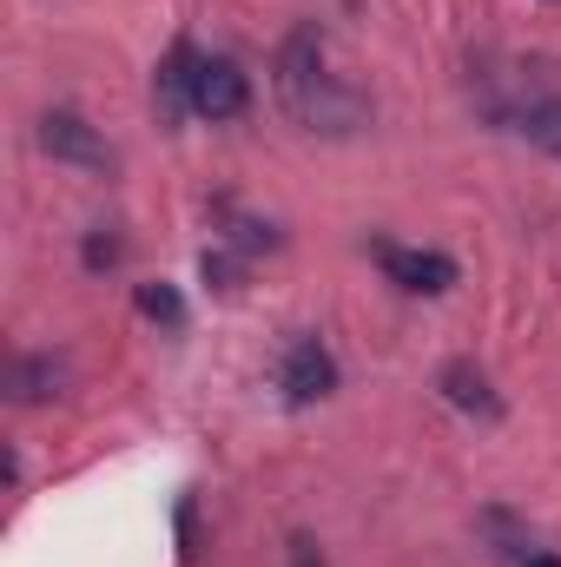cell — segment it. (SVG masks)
I'll return each instance as SVG.
<instances>
[{"mask_svg":"<svg viewBox=\"0 0 561 567\" xmlns=\"http://www.w3.org/2000/svg\"><path fill=\"white\" fill-rule=\"evenodd\" d=\"M278 106L304 133H350V126H364V93H350L324 66V33L317 27H297L278 47Z\"/></svg>","mask_w":561,"mask_h":567,"instance_id":"obj_1","label":"cell"},{"mask_svg":"<svg viewBox=\"0 0 561 567\" xmlns=\"http://www.w3.org/2000/svg\"><path fill=\"white\" fill-rule=\"evenodd\" d=\"M245 106H252V73L238 60H225V53H198L192 60V113L212 120V126H225Z\"/></svg>","mask_w":561,"mask_h":567,"instance_id":"obj_2","label":"cell"},{"mask_svg":"<svg viewBox=\"0 0 561 567\" xmlns=\"http://www.w3.org/2000/svg\"><path fill=\"white\" fill-rule=\"evenodd\" d=\"M278 390L284 403H324L330 390H337V357L324 350V337H290V350H284L278 363Z\"/></svg>","mask_w":561,"mask_h":567,"instance_id":"obj_3","label":"cell"},{"mask_svg":"<svg viewBox=\"0 0 561 567\" xmlns=\"http://www.w3.org/2000/svg\"><path fill=\"white\" fill-rule=\"evenodd\" d=\"M40 152L60 158V165H80V172H106V165H113V145L100 140L73 106H53V113L40 120Z\"/></svg>","mask_w":561,"mask_h":567,"instance_id":"obj_4","label":"cell"},{"mask_svg":"<svg viewBox=\"0 0 561 567\" xmlns=\"http://www.w3.org/2000/svg\"><path fill=\"white\" fill-rule=\"evenodd\" d=\"M377 265L384 278L410 297H442L456 290V258L449 251H422V245H377Z\"/></svg>","mask_w":561,"mask_h":567,"instance_id":"obj_5","label":"cell"},{"mask_svg":"<svg viewBox=\"0 0 561 567\" xmlns=\"http://www.w3.org/2000/svg\"><path fill=\"white\" fill-rule=\"evenodd\" d=\"M442 396H449L462 416H482V423H496V416H502V396L489 390V377H482L469 357H456V363L442 370Z\"/></svg>","mask_w":561,"mask_h":567,"instance_id":"obj_6","label":"cell"},{"mask_svg":"<svg viewBox=\"0 0 561 567\" xmlns=\"http://www.w3.org/2000/svg\"><path fill=\"white\" fill-rule=\"evenodd\" d=\"M192 60H198V53L178 40V47L165 53V66H159V86H152V100H159V120H165V126H172L178 113H192Z\"/></svg>","mask_w":561,"mask_h":567,"instance_id":"obj_7","label":"cell"},{"mask_svg":"<svg viewBox=\"0 0 561 567\" xmlns=\"http://www.w3.org/2000/svg\"><path fill=\"white\" fill-rule=\"evenodd\" d=\"M516 133L529 145H542L549 158H561V100H529V106L516 113Z\"/></svg>","mask_w":561,"mask_h":567,"instance_id":"obj_8","label":"cell"},{"mask_svg":"<svg viewBox=\"0 0 561 567\" xmlns=\"http://www.w3.org/2000/svg\"><path fill=\"white\" fill-rule=\"evenodd\" d=\"M140 317H145V323L178 330V323H185V297H178L172 284H140Z\"/></svg>","mask_w":561,"mask_h":567,"instance_id":"obj_9","label":"cell"},{"mask_svg":"<svg viewBox=\"0 0 561 567\" xmlns=\"http://www.w3.org/2000/svg\"><path fill=\"white\" fill-rule=\"evenodd\" d=\"M47 390H53V363H47V357H20V363H13V396H20V403H40Z\"/></svg>","mask_w":561,"mask_h":567,"instance_id":"obj_10","label":"cell"},{"mask_svg":"<svg viewBox=\"0 0 561 567\" xmlns=\"http://www.w3.org/2000/svg\"><path fill=\"white\" fill-rule=\"evenodd\" d=\"M120 265V238H106V225L86 238V271H113Z\"/></svg>","mask_w":561,"mask_h":567,"instance_id":"obj_11","label":"cell"},{"mask_svg":"<svg viewBox=\"0 0 561 567\" xmlns=\"http://www.w3.org/2000/svg\"><path fill=\"white\" fill-rule=\"evenodd\" d=\"M290 567H324V555H317L310 535H290Z\"/></svg>","mask_w":561,"mask_h":567,"instance_id":"obj_12","label":"cell"},{"mask_svg":"<svg viewBox=\"0 0 561 567\" xmlns=\"http://www.w3.org/2000/svg\"><path fill=\"white\" fill-rule=\"evenodd\" d=\"M522 567H561V555H529Z\"/></svg>","mask_w":561,"mask_h":567,"instance_id":"obj_13","label":"cell"}]
</instances>
